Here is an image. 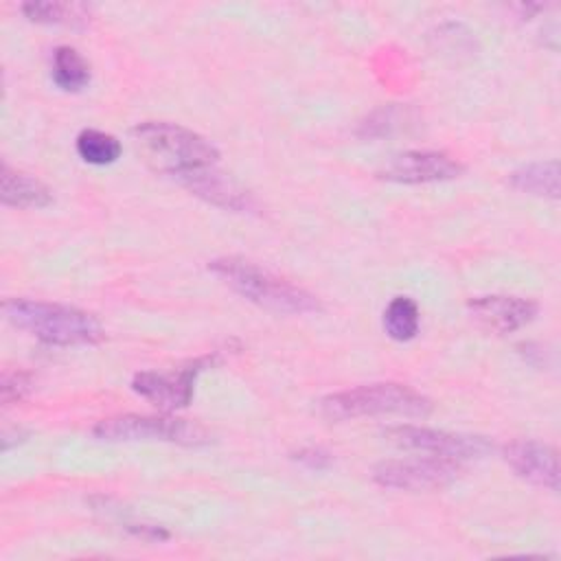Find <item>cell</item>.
Masks as SVG:
<instances>
[{
	"instance_id": "obj_6",
	"label": "cell",
	"mask_w": 561,
	"mask_h": 561,
	"mask_svg": "<svg viewBox=\"0 0 561 561\" xmlns=\"http://www.w3.org/2000/svg\"><path fill=\"white\" fill-rule=\"evenodd\" d=\"M462 473L458 460L425 456L379 462L373 471L377 484L401 491H432L451 484Z\"/></svg>"
},
{
	"instance_id": "obj_20",
	"label": "cell",
	"mask_w": 561,
	"mask_h": 561,
	"mask_svg": "<svg viewBox=\"0 0 561 561\" xmlns=\"http://www.w3.org/2000/svg\"><path fill=\"white\" fill-rule=\"evenodd\" d=\"M31 375L24 373V370H4L2 373V383H0V390H2V403H15L20 399H24L31 390Z\"/></svg>"
},
{
	"instance_id": "obj_2",
	"label": "cell",
	"mask_w": 561,
	"mask_h": 561,
	"mask_svg": "<svg viewBox=\"0 0 561 561\" xmlns=\"http://www.w3.org/2000/svg\"><path fill=\"white\" fill-rule=\"evenodd\" d=\"M2 311L13 327L28 331L39 342L53 346L96 344L105 335L101 322L92 313L68 305L9 298L4 300Z\"/></svg>"
},
{
	"instance_id": "obj_8",
	"label": "cell",
	"mask_w": 561,
	"mask_h": 561,
	"mask_svg": "<svg viewBox=\"0 0 561 561\" xmlns=\"http://www.w3.org/2000/svg\"><path fill=\"white\" fill-rule=\"evenodd\" d=\"M204 359H195L178 370L169 373H156V370H142L134 375L131 388L140 397L149 399L151 403L164 408V410H175L188 405L193 399V383L195 377L204 368Z\"/></svg>"
},
{
	"instance_id": "obj_5",
	"label": "cell",
	"mask_w": 561,
	"mask_h": 561,
	"mask_svg": "<svg viewBox=\"0 0 561 561\" xmlns=\"http://www.w3.org/2000/svg\"><path fill=\"white\" fill-rule=\"evenodd\" d=\"M92 432L101 440H167L178 445L208 443L204 427L175 416L121 414L99 421Z\"/></svg>"
},
{
	"instance_id": "obj_17",
	"label": "cell",
	"mask_w": 561,
	"mask_h": 561,
	"mask_svg": "<svg viewBox=\"0 0 561 561\" xmlns=\"http://www.w3.org/2000/svg\"><path fill=\"white\" fill-rule=\"evenodd\" d=\"M383 329L397 342H408L419 333V307L408 296H397L383 311Z\"/></svg>"
},
{
	"instance_id": "obj_10",
	"label": "cell",
	"mask_w": 561,
	"mask_h": 561,
	"mask_svg": "<svg viewBox=\"0 0 561 561\" xmlns=\"http://www.w3.org/2000/svg\"><path fill=\"white\" fill-rule=\"evenodd\" d=\"M506 465L524 480L550 491L559 489L557 451L539 440H513L502 449Z\"/></svg>"
},
{
	"instance_id": "obj_11",
	"label": "cell",
	"mask_w": 561,
	"mask_h": 561,
	"mask_svg": "<svg viewBox=\"0 0 561 561\" xmlns=\"http://www.w3.org/2000/svg\"><path fill=\"white\" fill-rule=\"evenodd\" d=\"M471 316L495 333H511L537 316V305L519 296H478L469 300Z\"/></svg>"
},
{
	"instance_id": "obj_4",
	"label": "cell",
	"mask_w": 561,
	"mask_h": 561,
	"mask_svg": "<svg viewBox=\"0 0 561 561\" xmlns=\"http://www.w3.org/2000/svg\"><path fill=\"white\" fill-rule=\"evenodd\" d=\"M320 412L331 421L377 414L425 416L432 412V401L425 394L412 390L410 386L388 381L327 394L324 399H320Z\"/></svg>"
},
{
	"instance_id": "obj_16",
	"label": "cell",
	"mask_w": 561,
	"mask_h": 561,
	"mask_svg": "<svg viewBox=\"0 0 561 561\" xmlns=\"http://www.w3.org/2000/svg\"><path fill=\"white\" fill-rule=\"evenodd\" d=\"M53 79L61 90H81L90 81V66L72 46H59L53 53Z\"/></svg>"
},
{
	"instance_id": "obj_14",
	"label": "cell",
	"mask_w": 561,
	"mask_h": 561,
	"mask_svg": "<svg viewBox=\"0 0 561 561\" xmlns=\"http://www.w3.org/2000/svg\"><path fill=\"white\" fill-rule=\"evenodd\" d=\"M511 186L530 195H541L557 199L559 197V164L557 160L530 162L511 173Z\"/></svg>"
},
{
	"instance_id": "obj_9",
	"label": "cell",
	"mask_w": 561,
	"mask_h": 561,
	"mask_svg": "<svg viewBox=\"0 0 561 561\" xmlns=\"http://www.w3.org/2000/svg\"><path fill=\"white\" fill-rule=\"evenodd\" d=\"M462 164L445 151H403L392 156L379 171L383 180L403 184H425L458 178Z\"/></svg>"
},
{
	"instance_id": "obj_3",
	"label": "cell",
	"mask_w": 561,
	"mask_h": 561,
	"mask_svg": "<svg viewBox=\"0 0 561 561\" xmlns=\"http://www.w3.org/2000/svg\"><path fill=\"white\" fill-rule=\"evenodd\" d=\"M210 270L230 285L245 300L261 305L278 313H311L320 311V302L313 294L296 287L294 283L272 274L270 270L239 259L224 256L210 263Z\"/></svg>"
},
{
	"instance_id": "obj_13",
	"label": "cell",
	"mask_w": 561,
	"mask_h": 561,
	"mask_svg": "<svg viewBox=\"0 0 561 561\" xmlns=\"http://www.w3.org/2000/svg\"><path fill=\"white\" fill-rule=\"evenodd\" d=\"M0 197L7 206L15 208H42L53 202V193L37 178L20 173L2 164L0 171Z\"/></svg>"
},
{
	"instance_id": "obj_18",
	"label": "cell",
	"mask_w": 561,
	"mask_h": 561,
	"mask_svg": "<svg viewBox=\"0 0 561 561\" xmlns=\"http://www.w3.org/2000/svg\"><path fill=\"white\" fill-rule=\"evenodd\" d=\"M75 145L77 153L90 164H112L121 156L118 138L101 129H83Z\"/></svg>"
},
{
	"instance_id": "obj_19",
	"label": "cell",
	"mask_w": 561,
	"mask_h": 561,
	"mask_svg": "<svg viewBox=\"0 0 561 561\" xmlns=\"http://www.w3.org/2000/svg\"><path fill=\"white\" fill-rule=\"evenodd\" d=\"M401 121H405V112L397 107H383L370 114L362 123V134L364 136H386L394 129H401Z\"/></svg>"
},
{
	"instance_id": "obj_15",
	"label": "cell",
	"mask_w": 561,
	"mask_h": 561,
	"mask_svg": "<svg viewBox=\"0 0 561 561\" xmlns=\"http://www.w3.org/2000/svg\"><path fill=\"white\" fill-rule=\"evenodd\" d=\"M22 11L28 20L42 24H68L81 26L90 18V9L79 2H26Z\"/></svg>"
},
{
	"instance_id": "obj_7",
	"label": "cell",
	"mask_w": 561,
	"mask_h": 561,
	"mask_svg": "<svg viewBox=\"0 0 561 561\" xmlns=\"http://www.w3.org/2000/svg\"><path fill=\"white\" fill-rule=\"evenodd\" d=\"M383 436L397 447L416 449V451H425L440 458H451L458 462L465 458H480L493 449V445L482 436L451 434V432L419 427V425H394V427H388Z\"/></svg>"
},
{
	"instance_id": "obj_21",
	"label": "cell",
	"mask_w": 561,
	"mask_h": 561,
	"mask_svg": "<svg viewBox=\"0 0 561 561\" xmlns=\"http://www.w3.org/2000/svg\"><path fill=\"white\" fill-rule=\"evenodd\" d=\"M294 458L309 469H327L331 465V454L320 447H305Z\"/></svg>"
},
{
	"instance_id": "obj_12",
	"label": "cell",
	"mask_w": 561,
	"mask_h": 561,
	"mask_svg": "<svg viewBox=\"0 0 561 561\" xmlns=\"http://www.w3.org/2000/svg\"><path fill=\"white\" fill-rule=\"evenodd\" d=\"M191 193L204 197L206 202L230 208V210H250L254 206L252 195L241 188L234 180L224 175L217 167H210L197 175H191L182 182Z\"/></svg>"
},
{
	"instance_id": "obj_1",
	"label": "cell",
	"mask_w": 561,
	"mask_h": 561,
	"mask_svg": "<svg viewBox=\"0 0 561 561\" xmlns=\"http://www.w3.org/2000/svg\"><path fill=\"white\" fill-rule=\"evenodd\" d=\"M131 136L151 169L173 175L180 182L217 167L219 160V151L210 140L175 123L147 121L136 125Z\"/></svg>"
}]
</instances>
